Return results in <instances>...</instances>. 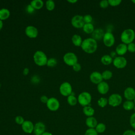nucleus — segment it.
<instances>
[{"instance_id":"1","label":"nucleus","mask_w":135,"mask_h":135,"mask_svg":"<svg viewBox=\"0 0 135 135\" xmlns=\"http://www.w3.org/2000/svg\"><path fill=\"white\" fill-rule=\"evenodd\" d=\"M81 47L85 53L92 54L97 51L98 43L92 37H89L83 40Z\"/></svg>"},{"instance_id":"2","label":"nucleus","mask_w":135,"mask_h":135,"mask_svg":"<svg viewBox=\"0 0 135 135\" xmlns=\"http://www.w3.org/2000/svg\"><path fill=\"white\" fill-rule=\"evenodd\" d=\"M134 38L135 32L132 28H127L124 30L120 35L121 41L123 43L127 45L133 42Z\"/></svg>"},{"instance_id":"3","label":"nucleus","mask_w":135,"mask_h":135,"mask_svg":"<svg viewBox=\"0 0 135 135\" xmlns=\"http://www.w3.org/2000/svg\"><path fill=\"white\" fill-rule=\"evenodd\" d=\"M33 60L37 65L43 66L46 65L48 58L43 51L37 50L33 55Z\"/></svg>"},{"instance_id":"4","label":"nucleus","mask_w":135,"mask_h":135,"mask_svg":"<svg viewBox=\"0 0 135 135\" xmlns=\"http://www.w3.org/2000/svg\"><path fill=\"white\" fill-rule=\"evenodd\" d=\"M92 100L91 94L86 91H83L80 93L78 97V103L82 107L90 105Z\"/></svg>"},{"instance_id":"5","label":"nucleus","mask_w":135,"mask_h":135,"mask_svg":"<svg viewBox=\"0 0 135 135\" xmlns=\"http://www.w3.org/2000/svg\"><path fill=\"white\" fill-rule=\"evenodd\" d=\"M63 60L64 62L69 66H73L74 64L78 63V58L76 55L71 52H67L63 55Z\"/></svg>"},{"instance_id":"6","label":"nucleus","mask_w":135,"mask_h":135,"mask_svg":"<svg viewBox=\"0 0 135 135\" xmlns=\"http://www.w3.org/2000/svg\"><path fill=\"white\" fill-rule=\"evenodd\" d=\"M59 91L61 95L68 97L73 92L71 84L68 82H63L59 87Z\"/></svg>"},{"instance_id":"7","label":"nucleus","mask_w":135,"mask_h":135,"mask_svg":"<svg viewBox=\"0 0 135 135\" xmlns=\"http://www.w3.org/2000/svg\"><path fill=\"white\" fill-rule=\"evenodd\" d=\"M108 104L113 107L120 105L122 101V98L121 95L118 93H113L110 95L108 98Z\"/></svg>"},{"instance_id":"8","label":"nucleus","mask_w":135,"mask_h":135,"mask_svg":"<svg viewBox=\"0 0 135 135\" xmlns=\"http://www.w3.org/2000/svg\"><path fill=\"white\" fill-rule=\"evenodd\" d=\"M46 104L48 109L51 111H57L59 109L60 105L59 101L54 97H51L49 98Z\"/></svg>"},{"instance_id":"9","label":"nucleus","mask_w":135,"mask_h":135,"mask_svg":"<svg viewBox=\"0 0 135 135\" xmlns=\"http://www.w3.org/2000/svg\"><path fill=\"white\" fill-rule=\"evenodd\" d=\"M112 63L116 68L121 69L127 66V61L123 56H118L113 59Z\"/></svg>"},{"instance_id":"10","label":"nucleus","mask_w":135,"mask_h":135,"mask_svg":"<svg viewBox=\"0 0 135 135\" xmlns=\"http://www.w3.org/2000/svg\"><path fill=\"white\" fill-rule=\"evenodd\" d=\"M71 23L72 25L76 28H82L85 23L83 20V16L75 15L71 18Z\"/></svg>"},{"instance_id":"11","label":"nucleus","mask_w":135,"mask_h":135,"mask_svg":"<svg viewBox=\"0 0 135 135\" xmlns=\"http://www.w3.org/2000/svg\"><path fill=\"white\" fill-rule=\"evenodd\" d=\"M102 39L104 45L107 47H111L115 43V37L113 34L110 32L105 33Z\"/></svg>"},{"instance_id":"12","label":"nucleus","mask_w":135,"mask_h":135,"mask_svg":"<svg viewBox=\"0 0 135 135\" xmlns=\"http://www.w3.org/2000/svg\"><path fill=\"white\" fill-rule=\"evenodd\" d=\"M25 33L27 36L30 38H36L38 34L37 28L33 25H28L25 29Z\"/></svg>"},{"instance_id":"13","label":"nucleus","mask_w":135,"mask_h":135,"mask_svg":"<svg viewBox=\"0 0 135 135\" xmlns=\"http://www.w3.org/2000/svg\"><path fill=\"white\" fill-rule=\"evenodd\" d=\"M90 80L92 83L97 85L103 81L102 74L98 71H94L92 72L90 75Z\"/></svg>"},{"instance_id":"14","label":"nucleus","mask_w":135,"mask_h":135,"mask_svg":"<svg viewBox=\"0 0 135 135\" xmlns=\"http://www.w3.org/2000/svg\"><path fill=\"white\" fill-rule=\"evenodd\" d=\"M123 95L127 100L133 101L135 98V90L132 87H127L125 89Z\"/></svg>"},{"instance_id":"15","label":"nucleus","mask_w":135,"mask_h":135,"mask_svg":"<svg viewBox=\"0 0 135 135\" xmlns=\"http://www.w3.org/2000/svg\"><path fill=\"white\" fill-rule=\"evenodd\" d=\"M23 131L26 133H31L33 132L34 124L30 120H25L23 123L21 125Z\"/></svg>"},{"instance_id":"16","label":"nucleus","mask_w":135,"mask_h":135,"mask_svg":"<svg viewBox=\"0 0 135 135\" xmlns=\"http://www.w3.org/2000/svg\"><path fill=\"white\" fill-rule=\"evenodd\" d=\"M109 85L105 81H102L97 85V90L98 92L102 95L107 94L109 90Z\"/></svg>"},{"instance_id":"17","label":"nucleus","mask_w":135,"mask_h":135,"mask_svg":"<svg viewBox=\"0 0 135 135\" xmlns=\"http://www.w3.org/2000/svg\"><path fill=\"white\" fill-rule=\"evenodd\" d=\"M46 127L44 123L42 122H38L34 124L33 132L34 134H42L45 132Z\"/></svg>"},{"instance_id":"18","label":"nucleus","mask_w":135,"mask_h":135,"mask_svg":"<svg viewBox=\"0 0 135 135\" xmlns=\"http://www.w3.org/2000/svg\"><path fill=\"white\" fill-rule=\"evenodd\" d=\"M127 51V45L123 43L118 45L115 48V52L119 56H123Z\"/></svg>"},{"instance_id":"19","label":"nucleus","mask_w":135,"mask_h":135,"mask_svg":"<svg viewBox=\"0 0 135 135\" xmlns=\"http://www.w3.org/2000/svg\"><path fill=\"white\" fill-rule=\"evenodd\" d=\"M104 31L100 28H98L94 29V31L92 33V38L97 40H100L103 38V37L104 34Z\"/></svg>"},{"instance_id":"20","label":"nucleus","mask_w":135,"mask_h":135,"mask_svg":"<svg viewBox=\"0 0 135 135\" xmlns=\"http://www.w3.org/2000/svg\"><path fill=\"white\" fill-rule=\"evenodd\" d=\"M85 124L89 128H95L98 124V121L94 117H90L86 119Z\"/></svg>"},{"instance_id":"21","label":"nucleus","mask_w":135,"mask_h":135,"mask_svg":"<svg viewBox=\"0 0 135 135\" xmlns=\"http://www.w3.org/2000/svg\"><path fill=\"white\" fill-rule=\"evenodd\" d=\"M11 15L10 11L8 9L6 8H2L0 9V20L1 21L7 19Z\"/></svg>"},{"instance_id":"22","label":"nucleus","mask_w":135,"mask_h":135,"mask_svg":"<svg viewBox=\"0 0 135 135\" xmlns=\"http://www.w3.org/2000/svg\"><path fill=\"white\" fill-rule=\"evenodd\" d=\"M72 43L76 46H81L82 43V39L80 35L78 34H74L71 38Z\"/></svg>"},{"instance_id":"23","label":"nucleus","mask_w":135,"mask_h":135,"mask_svg":"<svg viewBox=\"0 0 135 135\" xmlns=\"http://www.w3.org/2000/svg\"><path fill=\"white\" fill-rule=\"evenodd\" d=\"M30 5L35 9H40L44 5V2L42 0H33L30 2Z\"/></svg>"},{"instance_id":"24","label":"nucleus","mask_w":135,"mask_h":135,"mask_svg":"<svg viewBox=\"0 0 135 135\" xmlns=\"http://www.w3.org/2000/svg\"><path fill=\"white\" fill-rule=\"evenodd\" d=\"M113 59L111 57L109 54L103 55L101 58V63L105 65H108L111 64L113 62Z\"/></svg>"},{"instance_id":"25","label":"nucleus","mask_w":135,"mask_h":135,"mask_svg":"<svg viewBox=\"0 0 135 135\" xmlns=\"http://www.w3.org/2000/svg\"><path fill=\"white\" fill-rule=\"evenodd\" d=\"M83 112L86 116H87L88 117H92L94 115L95 111L94 109L90 105H88L83 107Z\"/></svg>"},{"instance_id":"26","label":"nucleus","mask_w":135,"mask_h":135,"mask_svg":"<svg viewBox=\"0 0 135 135\" xmlns=\"http://www.w3.org/2000/svg\"><path fill=\"white\" fill-rule=\"evenodd\" d=\"M67 102L68 103V104L71 106L75 105L77 104V103L78 102V98L75 97L73 92L72 93V94L71 95H70L69 96H68L67 97Z\"/></svg>"},{"instance_id":"27","label":"nucleus","mask_w":135,"mask_h":135,"mask_svg":"<svg viewBox=\"0 0 135 135\" xmlns=\"http://www.w3.org/2000/svg\"><path fill=\"white\" fill-rule=\"evenodd\" d=\"M83 31L86 34H92L94 30V27L92 23H85L83 27Z\"/></svg>"},{"instance_id":"28","label":"nucleus","mask_w":135,"mask_h":135,"mask_svg":"<svg viewBox=\"0 0 135 135\" xmlns=\"http://www.w3.org/2000/svg\"><path fill=\"white\" fill-rule=\"evenodd\" d=\"M135 104L133 101H129L127 100L124 101L123 103V108L124 110L127 111H130L131 110H133L134 108Z\"/></svg>"},{"instance_id":"29","label":"nucleus","mask_w":135,"mask_h":135,"mask_svg":"<svg viewBox=\"0 0 135 135\" xmlns=\"http://www.w3.org/2000/svg\"><path fill=\"white\" fill-rule=\"evenodd\" d=\"M102 76L103 78V80H108L110 79L113 75V73L112 72L108 70H106L105 71H104L102 73Z\"/></svg>"},{"instance_id":"30","label":"nucleus","mask_w":135,"mask_h":135,"mask_svg":"<svg viewBox=\"0 0 135 135\" xmlns=\"http://www.w3.org/2000/svg\"><path fill=\"white\" fill-rule=\"evenodd\" d=\"M98 105L101 108H104L108 104V100L104 97L99 98L97 101Z\"/></svg>"},{"instance_id":"31","label":"nucleus","mask_w":135,"mask_h":135,"mask_svg":"<svg viewBox=\"0 0 135 135\" xmlns=\"http://www.w3.org/2000/svg\"><path fill=\"white\" fill-rule=\"evenodd\" d=\"M95 129L98 133H102L105 131L106 129V126L103 123H98L96 127L95 128Z\"/></svg>"},{"instance_id":"32","label":"nucleus","mask_w":135,"mask_h":135,"mask_svg":"<svg viewBox=\"0 0 135 135\" xmlns=\"http://www.w3.org/2000/svg\"><path fill=\"white\" fill-rule=\"evenodd\" d=\"M55 3L52 0H47L45 2V6L46 8L50 11H53L55 8Z\"/></svg>"},{"instance_id":"33","label":"nucleus","mask_w":135,"mask_h":135,"mask_svg":"<svg viewBox=\"0 0 135 135\" xmlns=\"http://www.w3.org/2000/svg\"><path fill=\"white\" fill-rule=\"evenodd\" d=\"M57 61L55 58L51 57V58L48 59L46 65L49 67L53 68V67L57 65Z\"/></svg>"},{"instance_id":"34","label":"nucleus","mask_w":135,"mask_h":135,"mask_svg":"<svg viewBox=\"0 0 135 135\" xmlns=\"http://www.w3.org/2000/svg\"><path fill=\"white\" fill-rule=\"evenodd\" d=\"M98 134L95 128H89L86 130L84 135H98Z\"/></svg>"},{"instance_id":"35","label":"nucleus","mask_w":135,"mask_h":135,"mask_svg":"<svg viewBox=\"0 0 135 135\" xmlns=\"http://www.w3.org/2000/svg\"><path fill=\"white\" fill-rule=\"evenodd\" d=\"M109 5L111 6H117L119 5L122 2L121 0H108Z\"/></svg>"},{"instance_id":"36","label":"nucleus","mask_w":135,"mask_h":135,"mask_svg":"<svg viewBox=\"0 0 135 135\" xmlns=\"http://www.w3.org/2000/svg\"><path fill=\"white\" fill-rule=\"evenodd\" d=\"M83 20L85 23H91L93 18L91 15L86 14L83 16Z\"/></svg>"},{"instance_id":"37","label":"nucleus","mask_w":135,"mask_h":135,"mask_svg":"<svg viewBox=\"0 0 135 135\" xmlns=\"http://www.w3.org/2000/svg\"><path fill=\"white\" fill-rule=\"evenodd\" d=\"M127 50L130 53L135 52V43L132 42L127 44Z\"/></svg>"},{"instance_id":"38","label":"nucleus","mask_w":135,"mask_h":135,"mask_svg":"<svg viewBox=\"0 0 135 135\" xmlns=\"http://www.w3.org/2000/svg\"><path fill=\"white\" fill-rule=\"evenodd\" d=\"M24 121L25 120H24L23 117L21 115H17L15 118V121L17 124L22 125L23 123V122H24Z\"/></svg>"},{"instance_id":"39","label":"nucleus","mask_w":135,"mask_h":135,"mask_svg":"<svg viewBox=\"0 0 135 135\" xmlns=\"http://www.w3.org/2000/svg\"><path fill=\"white\" fill-rule=\"evenodd\" d=\"M129 122L130 126L133 128L135 129V112L132 113L130 117L129 120Z\"/></svg>"},{"instance_id":"40","label":"nucleus","mask_w":135,"mask_h":135,"mask_svg":"<svg viewBox=\"0 0 135 135\" xmlns=\"http://www.w3.org/2000/svg\"><path fill=\"white\" fill-rule=\"evenodd\" d=\"M100 7L102 8H106L109 5L108 0H103L100 2Z\"/></svg>"},{"instance_id":"41","label":"nucleus","mask_w":135,"mask_h":135,"mask_svg":"<svg viewBox=\"0 0 135 135\" xmlns=\"http://www.w3.org/2000/svg\"><path fill=\"white\" fill-rule=\"evenodd\" d=\"M72 69L75 72H79L81 70V65L80 63H77L72 66Z\"/></svg>"},{"instance_id":"42","label":"nucleus","mask_w":135,"mask_h":135,"mask_svg":"<svg viewBox=\"0 0 135 135\" xmlns=\"http://www.w3.org/2000/svg\"><path fill=\"white\" fill-rule=\"evenodd\" d=\"M49 100V98L45 95H43L40 97V101L43 103H46Z\"/></svg>"},{"instance_id":"43","label":"nucleus","mask_w":135,"mask_h":135,"mask_svg":"<svg viewBox=\"0 0 135 135\" xmlns=\"http://www.w3.org/2000/svg\"><path fill=\"white\" fill-rule=\"evenodd\" d=\"M122 135H135V131L132 130H127L123 132Z\"/></svg>"},{"instance_id":"44","label":"nucleus","mask_w":135,"mask_h":135,"mask_svg":"<svg viewBox=\"0 0 135 135\" xmlns=\"http://www.w3.org/2000/svg\"><path fill=\"white\" fill-rule=\"evenodd\" d=\"M26 10H27V12L28 13H33L35 9L30 4L29 5H27V8H26Z\"/></svg>"},{"instance_id":"45","label":"nucleus","mask_w":135,"mask_h":135,"mask_svg":"<svg viewBox=\"0 0 135 135\" xmlns=\"http://www.w3.org/2000/svg\"><path fill=\"white\" fill-rule=\"evenodd\" d=\"M29 73V69L27 68H25L23 71V74L24 75H27Z\"/></svg>"},{"instance_id":"46","label":"nucleus","mask_w":135,"mask_h":135,"mask_svg":"<svg viewBox=\"0 0 135 135\" xmlns=\"http://www.w3.org/2000/svg\"><path fill=\"white\" fill-rule=\"evenodd\" d=\"M117 53H116V52H115V51H112V52H111V53H110V55L111 56V57H112V58H115L116 56V55H117Z\"/></svg>"},{"instance_id":"47","label":"nucleus","mask_w":135,"mask_h":135,"mask_svg":"<svg viewBox=\"0 0 135 135\" xmlns=\"http://www.w3.org/2000/svg\"><path fill=\"white\" fill-rule=\"evenodd\" d=\"M68 2L71 4H74L78 2L77 0H68Z\"/></svg>"},{"instance_id":"48","label":"nucleus","mask_w":135,"mask_h":135,"mask_svg":"<svg viewBox=\"0 0 135 135\" xmlns=\"http://www.w3.org/2000/svg\"><path fill=\"white\" fill-rule=\"evenodd\" d=\"M41 135H53L51 132H44L43 133H42Z\"/></svg>"},{"instance_id":"49","label":"nucleus","mask_w":135,"mask_h":135,"mask_svg":"<svg viewBox=\"0 0 135 135\" xmlns=\"http://www.w3.org/2000/svg\"><path fill=\"white\" fill-rule=\"evenodd\" d=\"M3 26V22L2 21L0 20V31L2 29Z\"/></svg>"},{"instance_id":"50","label":"nucleus","mask_w":135,"mask_h":135,"mask_svg":"<svg viewBox=\"0 0 135 135\" xmlns=\"http://www.w3.org/2000/svg\"><path fill=\"white\" fill-rule=\"evenodd\" d=\"M131 2H132V3H133L134 4H135V0H132Z\"/></svg>"},{"instance_id":"51","label":"nucleus","mask_w":135,"mask_h":135,"mask_svg":"<svg viewBox=\"0 0 135 135\" xmlns=\"http://www.w3.org/2000/svg\"><path fill=\"white\" fill-rule=\"evenodd\" d=\"M133 102H134V104H135V98L134 99V100H133Z\"/></svg>"},{"instance_id":"52","label":"nucleus","mask_w":135,"mask_h":135,"mask_svg":"<svg viewBox=\"0 0 135 135\" xmlns=\"http://www.w3.org/2000/svg\"><path fill=\"white\" fill-rule=\"evenodd\" d=\"M34 135H41V134H34Z\"/></svg>"},{"instance_id":"53","label":"nucleus","mask_w":135,"mask_h":135,"mask_svg":"<svg viewBox=\"0 0 135 135\" xmlns=\"http://www.w3.org/2000/svg\"><path fill=\"white\" fill-rule=\"evenodd\" d=\"M133 110L135 111V105H134V108H133Z\"/></svg>"},{"instance_id":"54","label":"nucleus","mask_w":135,"mask_h":135,"mask_svg":"<svg viewBox=\"0 0 135 135\" xmlns=\"http://www.w3.org/2000/svg\"><path fill=\"white\" fill-rule=\"evenodd\" d=\"M0 88H1V83H0Z\"/></svg>"},{"instance_id":"55","label":"nucleus","mask_w":135,"mask_h":135,"mask_svg":"<svg viewBox=\"0 0 135 135\" xmlns=\"http://www.w3.org/2000/svg\"><path fill=\"white\" fill-rule=\"evenodd\" d=\"M115 135H117V134H115Z\"/></svg>"}]
</instances>
